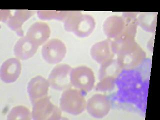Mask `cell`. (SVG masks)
Here are the masks:
<instances>
[{
  "label": "cell",
  "instance_id": "obj_7",
  "mask_svg": "<svg viewBox=\"0 0 160 120\" xmlns=\"http://www.w3.org/2000/svg\"><path fill=\"white\" fill-rule=\"evenodd\" d=\"M71 67L66 64L57 65L49 75L48 82L50 87L58 91L68 89L71 85L70 73Z\"/></svg>",
  "mask_w": 160,
  "mask_h": 120
},
{
  "label": "cell",
  "instance_id": "obj_16",
  "mask_svg": "<svg viewBox=\"0 0 160 120\" xmlns=\"http://www.w3.org/2000/svg\"><path fill=\"white\" fill-rule=\"evenodd\" d=\"M101 65L99 70V80L105 77L116 79L121 72V68L119 66L117 60L114 59Z\"/></svg>",
  "mask_w": 160,
  "mask_h": 120
},
{
  "label": "cell",
  "instance_id": "obj_14",
  "mask_svg": "<svg viewBox=\"0 0 160 120\" xmlns=\"http://www.w3.org/2000/svg\"><path fill=\"white\" fill-rule=\"evenodd\" d=\"M34 13V11L30 10H16L14 15H11L9 18L6 22L7 24L18 36L22 37L24 36L22 26L25 22L32 16Z\"/></svg>",
  "mask_w": 160,
  "mask_h": 120
},
{
  "label": "cell",
  "instance_id": "obj_12",
  "mask_svg": "<svg viewBox=\"0 0 160 120\" xmlns=\"http://www.w3.org/2000/svg\"><path fill=\"white\" fill-rule=\"evenodd\" d=\"M111 42L110 39H107L94 44L90 50L92 59L101 65L114 59L115 54L112 51Z\"/></svg>",
  "mask_w": 160,
  "mask_h": 120
},
{
  "label": "cell",
  "instance_id": "obj_18",
  "mask_svg": "<svg viewBox=\"0 0 160 120\" xmlns=\"http://www.w3.org/2000/svg\"><path fill=\"white\" fill-rule=\"evenodd\" d=\"M32 118V112L24 106L14 107L7 115L8 120H30Z\"/></svg>",
  "mask_w": 160,
  "mask_h": 120
},
{
  "label": "cell",
  "instance_id": "obj_3",
  "mask_svg": "<svg viewBox=\"0 0 160 120\" xmlns=\"http://www.w3.org/2000/svg\"><path fill=\"white\" fill-rule=\"evenodd\" d=\"M117 55L119 66L125 70L135 69L146 57L145 51L136 42L122 48Z\"/></svg>",
  "mask_w": 160,
  "mask_h": 120
},
{
  "label": "cell",
  "instance_id": "obj_15",
  "mask_svg": "<svg viewBox=\"0 0 160 120\" xmlns=\"http://www.w3.org/2000/svg\"><path fill=\"white\" fill-rule=\"evenodd\" d=\"M102 28L104 33L109 39H114L124 31L125 22L122 17L114 15L106 19Z\"/></svg>",
  "mask_w": 160,
  "mask_h": 120
},
{
  "label": "cell",
  "instance_id": "obj_11",
  "mask_svg": "<svg viewBox=\"0 0 160 120\" xmlns=\"http://www.w3.org/2000/svg\"><path fill=\"white\" fill-rule=\"evenodd\" d=\"M50 35L51 29L49 25L45 22H37L29 27L25 36L39 47L47 42Z\"/></svg>",
  "mask_w": 160,
  "mask_h": 120
},
{
  "label": "cell",
  "instance_id": "obj_9",
  "mask_svg": "<svg viewBox=\"0 0 160 120\" xmlns=\"http://www.w3.org/2000/svg\"><path fill=\"white\" fill-rule=\"evenodd\" d=\"M50 87L48 80L42 76H37L31 79L28 85L27 91L32 104L48 96Z\"/></svg>",
  "mask_w": 160,
  "mask_h": 120
},
{
  "label": "cell",
  "instance_id": "obj_4",
  "mask_svg": "<svg viewBox=\"0 0 160 120\" xmlns=\"http://www.w3.org/2000/svg\"><path fill=\"white\" fill-rule=\"evenodd\" d=\"M70 82L76 89L82 92H89L95 86V75L92 70L88 67H77L72 69Z\"/></svg>",
  "mask_w": 160,
  "mask_h": 120
},
{
  "label": "cell",
  "instance_id": "obj_13",
  "mask_svg": "<svg viewBox=\"0 0 160 120\" xmlns=\"http://www.w3.org/2000/svg\"><path fill=\"white\" fill-rule=\"evenodd\" d=\"M39 47L26 36H24L21 38L15 44L14 55L19 60H28L34 56Z\"/></svg>",
  "mask_w": 160,
  "mask_h": 120
},
{
  "label": "cell",
  "instance_id": "obj_5",
  "mask_svg": "<svg viewBox=\"0 0 160 120\" xmlns=\"http://www.w3.org/2000/svg\"><path fill=\"white\" fill-rule=\"evenodd\" d=\"M32 119L34 120H58L61 119V110L54 105L49 96L38 100L32 105Z\"/></svg>",
  "mask_w": 160,
  "mask_h": 120
},
{
  "label": "cell",
  "instance_id": "obj_21",
  "mask_svg": "<svg viewBox=\"0 0 160 120\" xmlns=\"http://www.w3.org/2000/svg\"><path fill=\"white\" fill-rule=\"evenodd\" d=\"M11 12L9 10H1L0 11V19L2 22H6L10 17L11 16Z\"/></svg>",
  "mask_w": 160,
  "mask_h": 120
},
{
  "label": "cell",
  "instance_id": "obj_10",
  "mask_svg": "<svg viewBox=\"0 0 160 120\" xmlns=\"http://www.w3.org/2000/svg\"><path fill=\"white\" fill-rule=\"evenodd\" d=\"M22 65L19 59L12 58L6 60L0 69V78L5 83L16 81L21 72Z\"/></svg>",
  "mask_w": 160,
  "mask_h": 120
},
{
  "label": "cell",
  "instance_id": "obj_20",
  "mask_svg": "<svg viewBox=\"0 0 160 120\" xmlns=\"http://www.w3.org/2000/svg\"><path fill=\"white\" fill-rule=\"evenodd\" d=\"M116 79L114 78L110 77H105L100 79L96 87V90L101 92L111 91L115 87Z\"/></svg>",
  "mask_w": 160,
  "mask_h": 120
},
{
  "label": "cell",
  "instance_id": "obj_1",
  "mask_svg": "<svg viewBox=\"0 0 160 120\" xmlns=\"http://www.w3.org/2000/svg\"><path fill=\"white\" fill-rule=\"evenodd\" d=\"M66 31L72 32L79 38L88 37L96 27L95 19L91 15L80 11H69L64 21Z\"/></svg>",
  "mask_w": 160,
  "mask_h": 120
},
{
  "label": "cell",
  "instance_id": "obj_19",
  "mask_svg": "<svg viewBox=\"0 0 160 120\" xmlns=\"http://www.w3.org/2000/svg\"><path fill=\"white\" fill-rule=\"evenodd\" d=\"M69 11H38L37 15L39 19L42 20H56L64 21Z\"/></svg>",
  "mask_w": 160,
  "mask_h": 120
},
{
  "label": "cell",
  "instance_id": "obj_6",
  "mask_svg": "<svg viewBox=\"0 0 160 120\" xmlns=\"http://www.w3.org/2000/svg\"><path fill=\"white\" fill-rule=\"evenodd\" d=\"M42 55L45 61L50 64H57L65 58L67 48L65 43L58 39L49 40L44 44Z\"/></svg>",
  "mask_w": 160,
  "mask_h": 120
},
{
  "label": "cell",
  "instance_id": "obj_17",
  "mask_svg": "<svg viewBox=\"0 0 160 120\" xmlns=\"http://www.w3.org/2000/svg\"><path fill=\"white\" fill-rule=\"evenodd\" d=\"M157 14L155 12L142 13L137 17L138 23L143 30L154 32L156 28Z\"/></svg>",
  "mask_w": 160,
  "mask_h": 120
},
{
  "label": "cell",
  "instance_id": "obj_2",
  "mask_svg": "<svg viewBox=\"0 0 160 120\" xmlns=\"http://www.w3.org/2000/svg\"><path fill=\"white\" fill-rule=\"evenodd\" d=\"M87 102L82 92L77 89L68 88L60 100V108L68 114L77 116L86 109Z\"/></svg>",
  "mask_w": 160,
  "mask_h": 120
},
{
  "label": "cell",
  "instance_id": "obj_8",
  "mask_svg": "<svg viewBox=\"0 0 160 120\" xmlns=\"http://www.w3.org/2000/svg\"><path fill=\"white\" fill-rule=\"evenodd\" d=\"M111 104L107 97L102 94L93 95L87 102L88 112L92 117L101 119L109 114Z\"/></svg>",
  "mask_w": 160,
  "mask_h": 120
}]
</instances>
